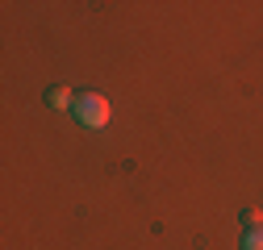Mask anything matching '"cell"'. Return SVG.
<instances>
[{
	"label": "cell",
	"mask_w": 263,
	"mask_h": 250,
	"mask_svg": "<svg viewBox=\"0 0 263 250\" xmlns=\"http://www.w3.org/2000/svg\"><path fill=\"white\" fill-rule=\"evenodd\" d=\"M242 221H247V230H263V209H251Z\"/></svg>",
	"instance_id": "cell-4"
},
{
	"label": "cell",
	"mask_w": 263,
	"mask_h": 250,
	"mask_svg": "<svg viewBox=\"0 0 263 250\" xmlns=\"http://www.w3.org/2000/svg\"><path fill=\"white\" fill-rule=\"evenodd\" d=\"M71 113H76V121L84 125V130H105L109 117H113V109H109V100L101 96V92H80Z\"/></svg>",
	"instance_id": "cell-1"
},
{
	"label": "cell",
	"mask_w": 263,
	"mask_h": 250,
	"mask_svg": "<svg viewBox=\"0 0 263 250\" xmlns=\"http://www.w3.org/2000/svg\"><path fill=\"white\" fill-rule=\"evenodd\" d=\"M46 105L50 109H76V92L71 88H50L46 92Z\"/></svg>",
	"instance_id": "cell-2"
},
{
	"label": "cell",
	"mask_w": 263,
	"mask_h": 250,
	"mask_svg": "<svg viewBox=\"0 0 263 250\" xmlns=\"http://www.w3.org/2000/svg\"><path fill=\"white\" fill-rule=\"evenodd\" d=\"M242 250H263V230H247V238H242Z\"/></svg>",
	"instance_id": "cell-3"
}]
</instances>
